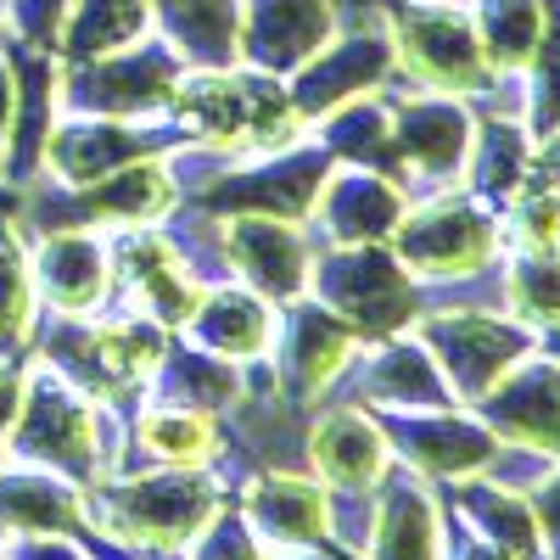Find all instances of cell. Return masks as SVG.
I'll use <instances>...</instances> for the list:
<instances>
[{
    "label": "cell",
    "mask_w": 560,
    "mask_h": 560,
    "mask_svg": "<svg viewBox=\"0 0 560 560\" xmlns=\"http://www.w3.org/2000/svg\"><path fill=\"white\" fill-rule=\"evenodd\" d=\"M224 499H230L224 477L202 471V465H147V471L102 477L84 488L96 538L147 560H179L224 510Z\"/></svg>",
    "instance_id": "6da1fadb"
},
{
    "label": "cell",
    "mask_w": 560,
    "mask_h": 560,
    "mask_svg": "<svg viewBox=\"0 0 560 560\" xmlns=\"http://www.w3.org/2000/svg\"><path fill=\"white\" fill-rule=\"evenodd\" d=\"M185 147L219 152L224 163L269 158L280 147H298L308 124L298 118L287 79L258 68H185L174 84V102L163 113Z\"/></svg>",
    "instance_id": "7a4b0ae2"
},
{
    "label": "cell",
    "mask_w": 560,
    "mask_h": 560,
    "mask_svg": "<svg viewBox=\"0 0 560 560\" xmlns=\"http://www.w3.org/2000/svg\"><path fill=\"white\" fill-rule=\"evenodd\" d=\"M124 427H129V409L96 404L68 376H57L45 359H34L23 370V398L7 432V459L45 465V471L90 488L102 477H118Z\"/></svg>",
    "instance_id": "3957f363"
},
{
    "label": "cell",
    "mask_w": 560,
    "mask_h": 560,
    "mask_svg": "<svg viewBox=\"0 0 560 560\" xmlns=\"http://www.w3.org/2000/svg\"><path fill=\"white\" fill-rule=\"evenodd\" d=\"M308 298L342 314L364 342L398 337L427 314V287L393 258L387 242L364 247H314L308 269Z\"/></svg>",
    "instance_id": "277c9868"
},
{
    "label": "cell",
    "mask_w": 560,
    "mask_h": 560,
    "mask_svg": "<svg viewBox=\"0 0 560 560\" xmlns=\"http://www.w3.org/2000/svg\"><path fill=\"white\" fill-rule=\"evenodd\" d=\"M393 258L420 280V287H448L471 280L499 258V213L477 202L471 191H432L415 197L387 236Z\"/></svg>",
    "instance_id": "5b68a950"
},
{
    "label": "cell",
    "mask_w": 560,
    "mask_h": 560,
    "mask_svg": "<svg viewBox=\"0 0 560 560\" xmlns=\"http://www.w3.org/2000/svg\"><path fill=\"white\" fill-rule=\"evenodd\" d=\"M387 34H393V84L438 90V96L459 102L482 96L493 84L477 23L459 0H404L387 18Z\"/></svg>",
    "instance_id": "8992f818"
},
{
    "label": "cell",
    "mask_w": 560,
    "mask_h": 560,
    "mask_svg": "<svg viewBox=\"0 0 560 560\" xmlns=\"http://www.w3.org/2000/svg\"><path fill=\"white\" fill-rule=\"evenodd\" d=\"M185 62L179 51L152 28L140 34L124 51L107 57H84V62H62L57 79V102L62 113H90V118H163L174 102Z\"/></svg>",
    "instance_id": "52a82bcc"
},
{
    "label": "cell",
    "mask_w": 560,
    "mask_h": 560,
    "mask_svg": "<svg viewBox=\"0 0 560 560\" xmlns=\"http://www.w3.org/2000/svg\"><path fill=\"white\" fill-rule=\"evenodd\" d=\"M387 102H393V179L404 185V197L415 202L432 191H454L477 129L471 102L409 84H387Z\"/></svg>",
    "instance_id": "ba28073f"
},
{
    "label": "cell",
    "mask_w": 560,
    "mask_h": 560,
    "mask_svg": "<svg viewBox=\"0 0 560 560\" xmlns=\"http://www.w3.org/2000/svg\"><path fill=\"white\" fill-rule=\"evenodd\" d=\"M409 331L427 342L454 404H465V409H471L510 364H522L538 348V337L504 308H427Z\"/></svg>",
    "instance_id": "9c48e42d"
},
{
    "label": "cell",
    "mask_w": 560,
    "mask_h": 560,
    "mask_svg": "<svg viewBox=\"0 0 560 560\" xmlns=\"http://www.w3.org/2000/svg\"><path fill=\"white\" fill-rule=\"evenodd\" d=\"M337 168V158L319 147L314 135H303L298 147H280L269 158H247V163H230L219 168L213 179H202L191 197H179V202H191L213 219L224 213H269V219H308L314 202H319V185L325 174Z\"/></svg>",
    "instance_id": "30bf717a"
},
{
    "label": "cell",
    "mask_w": 560,
    "mask_h": 560,
    "mask_svg": "<svg viewBox=\"0 0 560 560\" xmlns=\"http://www.w3.org/2000/svg\"><path fill=\"white\" fill-rule=\"evenodd\" d=\"M113 247V298L107 308H129V314H147L168 331H179L191 308L202 303L208 280L185 264V253L174 247V236L163 224H124L107 236Z\"/></svg>",
    "instance_id": "8fae6325"
},
{
    "label": "cell",
    "mask_w": 560,
    "mask_h": 560,
    "mask_svg": "<svg viewBox=\"0 0 560 560\" xmlns=\"http://www.w3.org/2000/svg\"><path fill=\"white\" fill-rule=\"evenodd\" d=\"M179 147V129L168 118H90V113H62L45 140L39 179L51 185H96L118 174L124 163L163 158Z\"/></svg>",
    "instance_id": "7c38bea8"
},
{
    "label": "cell",
    "mask_w": 560,
    "mask_h": 560,
    "mask_svg": "<svg viewBox=\"0 0 560 560\" xmlns=\"http://www.w3.org/2000/svg\"><path fill=\"white\" fill-rule=\"evenodd\" d=\"M359 348H364V337L353 331V325L303 292L292 303H280V314H275V342H269L275 387L314 409L325 393H331V382L353 364Z\"/></svg>",
    "instance_id": "4fadbf2b"
},
{
    "label": "cell",
    "mask_w": 560,
    "mask_h": 560,
    "mask_svg": "<svg viewBox=\"0 0 560 560\" xmlns=\"http://www.w3.org/2000/svg\"><path fill=\"white\" fill-rule=\"evenodd\" d=\"M325 398L359 404L370 415H387V409H454V393L443 382L438 359L427 353V342H420L415 331L364 342Z\"/></svg>",
    "instance_id": "5bb4252c"
},
{
    "label": "cell",
    "mask_w": 560,
    "mask_h": 560,
    "mask_svg": "<svg viewBox=\"0 0 560 560\" xmlns=\"http://www.w3.org/2000/svg\"><path fill=\"white\" fill-rule=\"evenodd\" d=\"M376 427H382L393 459L420 471L427 482L477 477L499 454V438L465 404H454V409H387V415H376Z\"/></svg>",
    "instance_id": "9a60e30c"
},
{
    "label": "cell",
    "mask_w": 560,
    "mask_h": 560,
    "mask_svg": "<svg viewBox=\"0 0 560 560\" xmlns=\"http://www.w3.org/2000/svg\"><path fill=\"white\" fill-rule=\"evenodd\" d=\"M219 247L230 280L253 287L275 308L308 292L314 242L298 219H269V213H224L219 219Z\"/></svg>",
    "instance_id": "2e32d148"
},
{
    "label": "cell",
    "mask_w": 560,
    "mask_h": 560,
    "mask_svg": "<svg viewBox=\"0 0 560 560\" xmlns=\"http://www.w3.org/2000/svg\"><path fill=\"white\" fill-rule=\"evenodd\" d=\"M28 275H34V298L45 314H68V319L102 314L113 298L107 230H90V224L39 230L28 247Z\"/></svg>",
    "instance_id": "e0dca14e"
},
{
    "label": "cell",
    "mask_w": 560,
    "mask_h": 560,
    "mask_svg": "<svg viewBox=\"0 0 560 560\" xmlns=\"http://www.w3.org/2000/svg\"><path fill=\"white\" fill-rule=\"evenodd\" d=\"M393 84V34L387 28H337L319 51L287 79L298 118L314 129L325 113H337L353 96Z\"/></svg>",
    "instance_id": "ac0fdd59"
},
{
    "label": "cell",
    "mask_w": 560,
    "mask_h": 560,
    "mask_svg": "<svg viewBox=\"0 0 560 560\" xmlns=\"http://www.w3.org/2000/svg\"><path fill=\"white\" fill-rule=\"evenodd\" d=\"M303 459L325 482V493H376V482L393 465V448L370 409L319 398L308 415V432H303Z\"/></svg>",
    "instance_id": "d6986e66"
},
{
    "label": "cell",
    "mask_w": 560,
    "mask_h": 560,
    "mask_svg": "<svg viewBox=\"0 0 560 560\" xmlns=\"http://www.w3.org/2000/svg\"><path fill=\"white\" fill-rule=\"evenodd\" d=\"M482 415V427L499 443L538 448L560 459V359L533 348L522 364H510L504 376L471 404Z\"/></svg>",
    "instance_id": "ffe728a7"
},
{
    "label": "cell",
    "mask_w": 560,
    "mask_h": 560,
    "mask_svg": "<svg viewBox=\"0 0 560 560\" xmlns=\"http://www.w3.org/2000/svg\"><path fill=\"white\" fill-rule=\"evenodd\" d=\"M404 208H409V197L398 179L359 168V163H337L325 174L319 202L303 219V230L314 247H364V242H387Z\"/></svg>",
    "instance_id": "44dd1931"
},
{
    "label": "cell",
    "mask_w": 560,
    "mask_h": 560,
    "mask_svg": "<svg viewBox=\"0 0 560 560\" xmlns=\"http://www.w3.org/2000/svg\"><path fill=\"white\" fill-rule=\"evenodd\" d=\"M0 527L7 533H68L96 560H135L113 549L107 538H96L79 482L45 471V465H28V459H0Z\"/></svg>",
    "instance_id": "7402d4cb"
},
{
    "label": "cell",
    "mask_w": 560,
    "mask_h": 560,
    "mask_svg": "<svg viewBox=\"0 0 560 560\" xmlns=\"http://www.w3.org/2000/svg\"><path fill=\"white\" fill-rule=\"evenodd\" d=\"M236 510L264 549H325L331 493L314 471H280V465L253 471L236 488Z\"/></svg>",
    "instance_id": "603a6c76"
},
{
    "label": "cell",
    "mask_w": 560,
    "mask_h": 560,
    "mask_svg": "<svg viewBox=\"0 0 560 560\" xmlns=\"http://www.w3.org/2000/svg\"><path fill=\"white\" fill-rule=\"evenodd\" d=\"M219 459H224L219 415L191 409V404H168V398H140L129 409L118 477L147 471V465H202V471H219Z\"/></svg>",
    "instance_id": "cb8c5ba5"
},
{
    "label": "cell",
    "mask_w": 560,
    "mask_h": 560,
    "mask_svg": "<svg viewBox=\"0 0 560 560\" xmlns=\"http://www.w3.org/2000/svg\"><path fill=\"white\" fill-rule=\"evenodd\" d=\"M331 34H337L331 0H242L236 62L275 73V79H292Z\"/></svg>",
    "instance_id": "d4e9b609"
},
{
    "label": "cell",
    "mask_w": 560,
    "mask_h": 560,
    "mask_svg": "<svg viewBox=\"0 0 560 560\" xmlns=\"http://www.w3.org/2000/svg\"><path fill=\"white\" fill-rule=\"evenodd\" d=\"M438 555H443L438 482L393 459L387 477L376 482V510H370V538L359 560H438Z\"/></svg>",
    "instance_id": "484cf974"
},
{
    "label": "cell",
    "mask_w": 560,
    "mask_h": 560,
    "mask_svg": "<svg viewBox=\"0 0 560 560\" xmlns=\"http://www.w3.org/2000/svg\"><path fill=\"white\" fill-rule=\"evenodd\" d=\"M0 51L12 62V84H18V107H12V140H7V168L0 179L7 185H34L39 163H45V140H51V124L62 118L57 102V79H62V57L57 51H34V45L0 34Z\"/></svg>",
    "instance_id": "4316f807"
},
{
    "label": "cell",
    "mask_w": 560,
    "mask_h": 560,
    "mask_svg": "<svg viewBox=\"0 0 560 560\" xmlns=\"http://www.w3.org/2000/svg\"><path fill=\"white\" fill-rule=\"evenodd\" d=\"M185 342H197L230 364H253V359H269V342H275V303L258 298L242 280H213L202 292V303L191 308V319L179 325Z\"/></svg>",
    "instance_id": "83f0119b"
},
{
    "label": "cell",
    "mask_w": 560,
    "mask_h": 560,
    "mask_svg": "<svg viewBox=\"0 0 560 560\" xmlns=\"http://www.w3.org/2000/svg\"><path fill=\"white\" fill-rule=\"evenodd\" d=\"M152 28L179 51L185 68H236L242 0H147Z\"/></svg>",
    "instance_id": "f1b7e54d"
},
{
    "label": "cell",
    "mask_w": 560,
    "mask_h": 560,
    "mask_svg": "<svg viewBox=\"0 0 560 560\" xmlns=\"http://www.w3.org/2000/svg\"><path fill=\"white\" fill-rule=\"evenodd\" d=\"M527 158H533V129L522 118H504V113H477L471 129V152H465V191L477 202H488L493 213L522 191L527 179Z\"/></svg>",
    "instance_id": "f546056e"
},
{
    "label": "cell",
    "mask_w": 560,
    "mask_h": 560,
    "mask_svg": "<svg viewBox=\"0 0 560 560\" xmlns=\"http://www.w3.org/2000/svg\"><path fill=\"white\" fill-rule=\"evenodd\" d=\"M504 314H516L544 353L560 359V247L555 253H504L499 247Z\"/></svg>",
    "instance_id": "4dcf8cb0"
},
{
    "label": "cell",
    "mask_w": 560,
    "mask_h": 560,
    "mask_svg": "<svg viewBox=\"0 0 560 560\" xmlns=\"http://www.w3.org/2000/svg\"><path fill=\"white\" fill-rule=\"evenodd\" d=\"M147 398H168V404H191V409H208V415H224L230 404L242 398V364H230L197 342H168L163 364L152 370L147 382Z\"/></svg>",
    "instance_id": "1f68e13d"
},
{
    "label": "cell",
    "mask_w": 560,
    "mask_h": 560,
    "mask_svg": "<svg viewBox=\"0 0 560 560\" xmlns=\"http://www.w3.org/2000/svg\"><path fill=\"white\" fill-rule=\"evenodd\" d=\"M314 140L337 163H359V168H376L393 179V102H387V84L370 90V96L342 102L337 113H325L314 124Z\"/></svg>",
    "instance_id": "d6a6232c"
},
{
    "label": "cell",
    "mask_w": 560,
    "mask_h": 560,
    "mask_svg": "<svg viewBox=\"0 0 560 560\" xmlns=\"http://www.w3.org/2000/svg\"><path fill=\"white\" fill-rule=\"evenodd\" d=\"M471 23L493 73H527L549 28V0H471Z\"/></svg>",
    "instance_id": "836d02e7"
},
{
    "label": "cell",
    "mask_w": 560,
    "mask_h": 560,
    "mask_svg": "<svg viewBox=\"0 0 560 560\" xmlns=\"http://www.w3.org/2000/svg\"><path fill=\"white\" fill-rule=\"evenodd\" d=\"M140 34H152V7L147 0H73L68 23H62V62H84V57H107L124 51Z\"/></svg>",
    "instance_id": "e575fe53"
},
{
    "label": "cell",
    "mask_w": 560,
    "mask_h": 560,
    "mask_svg": "<svg viewBox=\"0 0 560 560\" xmlns=\"http://www.w3.org/2000/svg\"><path fill=\"white\" fill-rule=\"evenodd\" d=\"M34 275H28V236L18 219H0V359H23L34 342Z\"/></svg>",
    "instance_id": "d590c367"
},
{
    "label": "cell",
    "mask_w": 560,
    "mask_h": 560,
    "mask_svg": "<svg viewBox=\"0 0 560 560\" xmlns=\"http://www.w3.org/2000/svg\"><path fill=\"white\" fill-rule=\"evenodd\" d=\"M499 247L504 253H555L560 247V197L522 185L499 208Z\"/></svg>",
    "instance_id": "8d00e7d4"
},
{
    "label": "cell",
    "mask_w": 560,
    "mask_h": 560,
    "mask_svg": "<svg viewBox=\"0 0 560 560\" xmlns=\"http://www.w3.org/2000/svg\"><path fill=\"white\" fill-rule=\"evenodd\" d=\"M68 7L73 0H7V7H0V34L34 45V51H57Z\"/></svg>",
    "instance_id": "74e56055"
},
{
    "label": "cell",
    "mask_w": 560,
    "mask_h": 560,
    "mask_svg": "<svg viewBox=\"0 0 560 560\" xmlns=\"http://www.w3.org/2000/svg\"><path fill=\"white\" fill-rule=\"evenodd\" d=\"M179 560H264V544H258V533L242 522V510H236V504H224Z\"/></svg>",
    "instance_id": "f35d334b"
},
{
    "label": "cell",
    "mask_w": 560,
    "mask_h": 560,
    "mask_svg": "<svg viewBox=\"0 0 560 560\" xmlns=\"http://www.w3.org/2000/svg\"><path fill=\"white\" fill-rule=\"evenodd\" d=\"M438 504H443V555L438 560H516L504 544H493L488 533H477L471 522H465L443 493H438Z\"/></svg>",
    "instance_id": "ab89813d"
},
{
    "label": "cell",
    "mask_w": 560,
    "mask_h": 560,
    "mask_svg": "<svg viewBox=\"0 0 560 560\" xmlns=\"http://www.w3.org/2000/svg\"><path fill=\"white\" fill-rule=\"evenodd\" d=\"M0 560H96L68 533H0Z\"/></svg>",
    "instance_id": "60d3db41"
},
{
    "label": "cell",
    "mask_w": 560,
    "mask_h": 560,
    "mask_svg": "<svg viewBox=\"0 0 560 560\" xmlns=\"http://www.w3.org/2000/svg\"><path fill=\"white\" fill-rule=\"evenodd\" d=\"M527 504H533V522H538V549H544V560H560V465H555L538 488H527Z\"/></svg>",
    "instance_id": "b9f144b4"
},
{
    "label": "cell",
    "mask_w": 560,
    "mask_h": 560,
    "mask_svg": "<svg viewBox=\"0 0 560 560\" xmlns=\"http://www.w3.org/2000/svg\"><path fill=\"white\" fill-rule=\"evenodd\" d=\"M522 185H533V191H549V197H560V129H549V135H533V158H527V179Z\"/></svg>",
    "instance_id": "7bdbcfd3"
},
{
    "label": "cell",
    "mask_w": 560,
    "mask_h": 560,
    "mask_svg": "<svg viewBox=\"0 0 560 560\" xmlns=\"http://www.w3.org/2000/svg\"><path fill=\"white\" fill-rule=\"evenodd\" d=\"M23 370L28 359H0V459H7V432H12V415L23 398Z\"/></svg>",
    "instance_id": "ee69618b"
},
{
    "label": "cell",
    "mask_w": 560,
    "mask_h": 560,
    "mask_svg": "<svg viewBox=\"0 0 560 560\" xmlns=\"http://www.w3.org/2000/svg\"><path fill=\"white\" fill-rule=\"evenodd\" d=\"M12 107H18V84H12V62L0 51V168H7V140H12Z\"/></svg>",
    "instance_id": "f6af8a7d"
},
{
    "label": "cell",
    "mask_w": 560,
    "mask_h": 560,
    "mask_svg": "<svg viewBox=\"0 0 560 560\" xmlns=\"http://www.w3.org/2000/svg\"><path fill=\"white\" fill-rule=\"evenodd\" d=\"M264 560H331L325 549H264Z\"/></svg>",
    "instance_id": "bcb514c9"
},
{
    "label": "cell",
    "mask_w": 560,
    "mask_h": 560,
    "mask_svg": "<svg viewBox=\"0 0 560 560\" xmlns=\"http://www.w3.org/2000/svg\"><path fill=\"white\" fill-rule=\"evenodd\" d=\"M0 7H7V0H0Z\"/></svg>",
    "instance_id": "7dc6e473"
},
{
    "label": "cell",
    "mask_w": 560,
    "mask_h": 560,
    "mask_svg": "<svg viewBox=\"0 0 560 560\" xmlns=\"http://www.w3.org/2000/svg\"><path fill=\"white\" fill-rule=\"evenodd\" d=\"M140 560H147V555H140Z\"/></svg>",
    "instance_id": "c3c4849f"
}]
</instances>
